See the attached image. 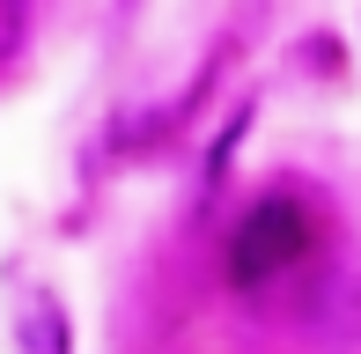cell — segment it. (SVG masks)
<instances>
[{
    "mask_svg": "<svg viewBox=\"0 0 361 354\" xmlns=\"http://www.w3.org/2000/svg\"><path fill=\"white\" fill-rule=\"evenodd\" d=\"M310 244H317L310 207L288 200V192H273V200H258L251 214L236 221V236H228V281L236 288H266V281H281L288 266H302Z\"/></svg>",
    "mask_w": 361,
    "mask_h": 354,
    "instance_id": "obj_1",
    "label": "cell"
},
{
    "mask_svg": "<svg viewBox=\"0 0 361 354\" xmlns=\"http://www.w3.org/2000/svg\"><path fill=\"white\" fill-rule=\"evenodd\" d=\"M15 332H23V354H67V317H59L52 295H30Z\"/></svg>",
    "mask_w": 361,
    "mask_h": 354,
    "instance_id": "obj_2",
    "label": "cell"
}]
</instances>
